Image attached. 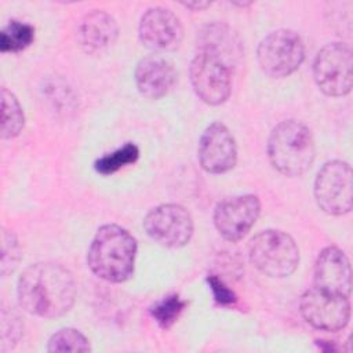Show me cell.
Wrapping results in <instances>:
<instances>
[{"instance_id": "cell-1", "label": "cell", "mask_w": 353, "mask_h": 353, "mask_svg": "<svg viewBox=\"0 0 353 353\" xmlns=\"http://www.w3.org/2000/svg\"><path fill=\"white\" fill-rule=\"evenodd\" d=\"M17 296L28 313L55 319L68 313L76 299L72 273L59 263L37 262L26 268L17 284Z\"/></svg>"}, {"instance_id": "cell-2", "label": "cell", "mask_w": 353, "mask_h": 353, "mask_svg": "<svg viewBox=\"0 0 353 353\" xmlns=\"http://www.w3.org/2000/svg\"><path fill=\"white\" fill-rule=\"evenodd\" d=\"M137 240L124 228L108 223L98 229L87 254L94 274L109 283L131 279L135 269Z\"/></svg>"}, {"instance_id": "cell-3", "label": "cell", "mask_w": 353, "mask_h": 353, "mask_svg": "<svg viewBox=\"0 0 353 353\" xmlns=\"http://www.w3.org/2000/svg\"><path fill=\"white\" fill-rule=\"evenodd\" d=\"M316 146L312 131L298 120H284L270 132L268 156L272 165L287 176L306 172L314 160Z\"/></svg>"}, {"instance_id": "cell-4", "label": "cell", "mask_w": 353, "mask_h": 353, "mask_svg": "<svg viewBox=\"0 0 353 353\" xmlns=\"http://www.w3.org/2000/svg\"><path fill=\"white\" fill-rule=\"evenodd\" d=\"M252 265L269 277H287L299 263V248L295 240L281 230H263L250 243Z\"/></svg>"}, {"instance_id": "cell-5", "label": "cell", "mask_w": 353, "mask_h": 353, "mask_svg": "<svg viewBox=\"0 0 353 353\" xmlns=\"http://www.w3.org/2000/svg\"><path fill=\"white\" fill-rule=\"evenodd\" d=\"M256 58L261 69L269 77H287L302 65L305 44L296 32L279 29L261 40Z\"/></svg>"}, {"instance_id": "cell-6", "label": "cell", "mask_w": 353, "mask_h": 353, "mask_svg": "<svg viewBox=\"0 0 353 353\" xmlns=\"http://www.w3.org/2000/svg\"><path fill=\"white\" fill-rule=\"evenodd\" d=\"M317 87L330 97H343L353 85V55L343 43L325 44L313 62Z\"/></svg>"}, {"instance_id": "cell-7", "label": "cell", "mask_w": 353, "mask_h": 353, "mask_svg": "<svg viewBox=\"0 0 353 353\" xmlns=\"http://www.w3.org/2000/svg\"><path fill=\"white\" fill-rule=\"evenodd\" d=\"M317 205L330 215H343L353 205V174L349 163L332 160L325 163L314 181Z\"/></svg>"}, {"instance_id": "cell-8", "label": "cell", "mask_w": 353, "mask_h": 353, "mask_svg": "<svg viewBox=\"0 0 353 353\" xmlns=\"http://www.w3.org/2000/svg\"><path fill=\"white\" fill-rule=\"evenodd\" d=\"M143 228L153 241L167 248L186 245L194 229L190 212L179 204H161L152 208L143 219Z\"/></svg>"}, {"instance_id": "cell-9", "label": "cell", "mask_w": 353, "mask_h": 353, "mask_svg": "<svg viewBox=\"0 0 353 353\" xmlns=\"http://www.w3.org/2000/svg\"><path fill=\"white\" fill-rule=\"evenodd\" d=\"M196 95L208 105L223 103L232 91V69L215 57L199 52L189 68Z\"/></svg>"}, {"instance_id": "cell-10", "label": "cell", "mask_w": 353, "mask_h": 353, "mask_svg": "<svg viewBox=\"0 0 353 353\" xmlns=\"http://www.w3.org/2000/svg\"><path fill=\"white\" fill-rule=\"evenodd\" d=\"M299 307L303 319L323 331H339L350 319L349 296L330 294L316 287L303 292Z\"/></svg>"}, {"instance_id": "cell-11", "label": "cell", "mask_w": 353, "mask_h": 353, "mask_svg": "<svg viewBox=\"0 0 353 353\" xmlns=\"http://www.w3.org/2000/svg\"><path fill=\"white\" fill-rule=\"evenodd\" d=\"M261 214V201L255 194H241L219 201L214 211V225L228 241L241 240Z\"/></svg>"}, {"instance_id": "cell-12", "label": "cell", "mask_w": 353, "mask_h": 353, "mask_svg": "<svg viewBox=\"0 0 353 353\" xmlns=\"http://www.w3.org/2000/svg\"><path fill=\"white\" fill-rule=\"evenodd\" d=\"M197 157L204 171L223 174L237 161V146L232 132L222 123L210 124L200 137Z\"/></svg>"}, {"instance_id": "cell-13", "label": "cell", "mask_w": 353, "mask_h": 353, "mask_svg": "<svg viewBox=\"0 0 353 353\" xmlns=\"http://www.w3.org/2000/svg\"><path fill=\"white\" fill-rule=\"evenodd\" d=\"M138 33L143 46L154 51H172L183 39L179 18L163 7L149 8L142 15Z\"/></svg>"}, {"instance_id": "cell-14", "label": "cell", "mask_w": 353, "mask_h": 353, "mask_svg": "<svg viewBox=\"0 0 353 353\" xmlns=\"http://www.w3.org/2000/svg\"><path fill=\"white\" fill-rule=\"evenodd\" d=\"M314 287L330 294L350 296V262L342 250L327 247L320 252L314 263Z\"/></svg>"}, {"instance_id": "cell-15", "label": "cell", "mask_w": 353, "mask_h": 353, "mask_svg": "<svg viewBox=\"0 0 353 353\" xmlns=\"http://www.w3.org/2000/svg\"><path fill=\"white\" fill-rule=\"evenodd\" d=\"M176 83V72L170 61L160 55L142 58L135 68V84L146 99H160Z\"/></svg>"}, {"instance_id": "cell-16", "label": "cell", "mask_w": 353, "mask_h": 353, "mask_svg": "<svg viewBox=\"0 0 353 353\" xmlns=\"http://www.w3.org/2000/svg\"><path fill=\"white\" fill-rule=\"evenodd\" d=\"M199 52L218 58L230 69L241 58L243 47L237 34L222 22H212L199 33Z\"/></svg>"}, {"instance_id": "cell-17", "label": "cell", "mask_w": 353, "mask_h": 353, "mask_svg": "<svg viewBox=\"0 0 353 353\" xmlns=\"http://www.w3.org/2000/svg\"><path fill=\"white\" fill-rule=\"evenodd\" d=\"M119 26L114 18L102 10L84 15L79 25V41L85 52L97 54L109 48L117 39Z\"/></svg>"}, {"instance_id": "cell-18", "label": "cell", "mask_w": 353, "mask_h": 353, "mask_svg": "<svg viewBox=\"0 0 353 353\" xmlns=\"http://www.w3.org/2000/svg\"><path fill=\"white\" fill-rule=\"evenodd\" d=\"M25 117L17 97L7 88L1 90V138L11 139L23 128Z\"/></svg>"}, {"instance_id": "cell-19", "label": "cell", "mask_w": 353, "mask_h": 353, "mask_svg": "<svg viewBox=\"0 0 353 353\" xmlns=\"http://www.w3.org/2000/svg\"><path fill=\"white\" fill-rule=\"evenodd\" d=\"M34 40V29L32 25L10 21L0 33L1 52H18L29 47Z\"/></svg>"}, {"instance_id": "cell-20", "label": "cell", "mask_w": 353, "mask_h": 353, "mask_svg": "<svg viewBox=\"0 0 353 353\" xmlns=\"http://www.w3.org/2000/svg\"><path fill=\"white\" fill-rule=\"evenodd\" d=\"M47 350L52 353H84L90 352L91 346L88 339L76 328H61L51 335Z\"/></svg>"}, {"instance_id": "cell-21", "label": "cell", "mask_w": 353, "mask_h": 353, "mask_svg": "<svg viewBox=\"0 0 353 353\" xmlns=\"http://www.w3.org/2000/svg\"><path fill=\"white\" fill-rule=\"evenodd\" d=\"M139 156V149L137 145L128 142L124 146L119 148L117 150L98 159L95 161V170L97 172L102 174V175H109L113 174L116 171H119L120 168L132 164L137 161Z\"/></svg>"}, {"instance_id": "cell-22", "label": "cell", "mask_w": 353, "mask_h": 353, "mask_svg": "<svg viewBox=\"0 0 353 353\" xmlns=\"http://www.w3.org/2000/svg\"><path fill=\"white\" fill-rule=\"evenodd\" d=\"M186 306V302L182 301L176 294L168 295L163 298L160 302H157L152 309L150 313L154 319V321L161 328H170L181 316Z\"/></svg>"}, {"instance_id": "cell-23", "label": "cell", "mask_w": 353, "mask_h": 353, "mask_svg": "<svg viewBox=\"0 0 353 353\" xmlns=\"http://www.w3.org/2000/svg\"><path fill=\"white\" fill-rule=\"evenodd\" d=\"M21 258V248L18 244L17 237L3 230L1 233V274L7 276L8 273H12L14 269L18 266Z\"/></svg>"}, {"instance_id": "cell-24", "label": "cell", "mask_w": 353, "mask_h": 353, "mask_svg": "<svg viewBox=\"0 0 353 353\" xmlns=\"http://www.w3.org/2000/svg\"><path fill=\"white\" fill-rule=\"evenodd\" d=\"M1 319V352H6L18 343L23 332V325L19 317L12 312L8 317L3 313Z\"/></svg>"}, {"instance_id": "cell-25", "label": "cell", "mask_w": 353, "mask_h": 353, "mask_svg": "<svg viewBox=\"0 0 353 353\" xmlns=\"http://www.w3.org/2000/svg\"><path fill=\"white\" fill-rule=\"evenodd\" d=\"M207 283L212 291V295L215 298V301L221 305H230L233 302H236V295L234 292L223 284V281L216 277V276H208L207 277Z\"/></svg>"}, {"instance_id": "cell-26", "label": "cell", "mask_w": 353, "mask_h": 353, "mask_svg": "<svg viewBox=\"0 0 353 353\" xmlns=\"http://www.w3.org/2000/svg\"><path fill=\"white\" fill-rule=\"evenodd\" d=\"M210 1H188V3H182V6L190 8V10H204L210 6Z\"/></svg>"}]
</instances>
